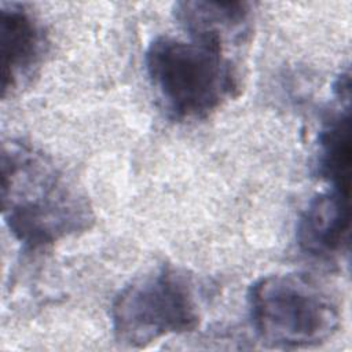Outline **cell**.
I'll list each match as a JSON object with an SVG mask.
<instances>
[{
  "label": "cell",
  "instance_id": "obj_6",
  "mask_svg": "<svg viewBox=\"0 0 352 352\" xmlns=\"http://www.w3.org/2000/svg\"><path fill=\"white\" fill-rule=\"evenodd\" d=\"M349 236V191L330 187L316 194L300 213L296 227L298 249L319 261L338 258Z\"/></svg>",
  "mask_w": 352,
  "mask_h": 352
},
{
  "label": "cell",
  "instance_id": "obj_1",
  "mask_svg": "<svg viewBox=\"0 0 352 352\" xmlns=\"http://www.w3.org/2000/svg\"><path fill=\"white\" fill-rule=\"evenodd\" d=\"M1 208L11 235L30 250L85 232L95 221L84 191L52 158L18 140L1 148Z\"/></svg>",
  "mask_w": 352,
  "mask_h": 352
},
{
  "label": "cell",
  "instance_id": "obj_4",
  "mask_svg": "<svg viewBox=\"0 0 352 352\" xmlns=\"http://www.w3.org/2000/svg\"><path fill=\"white\" fill-rule=\"evenodd\" d=\"M110 318L116 341L129 348H146L162 337L192 331L201 320L194 280L184 270L162 264L116 294Z\"/></svg>",
  "mask_w": 352,
  "mask_h": 352
},
{
  "label": "cell",
  "instance_id": "obj_7",
  "mask_svg": "<svg viewBox=\"0 0 352 352\" xmlns=\"http://www.w3.org/2000/svg\"><path fill=\"white\" fill-rule=\"evenodd\" d=\"M173 15L187 34L224 43L245 30L250 6L245 1H179Z\"/></svg>",
  "mask_w": 352,
  "mask_h": 352
},
{
  "label": "cell",
  "instance_id": "obj_8",
  "mask_svg": "<svg viewBox=\"0 0 352 352\" xmlns=\"http://www.w3.org/2000/svg\"><path fill=\"white\" fill-rule=\"evenodd\" d=\"M349 103L342 104L323 124L319 132L316 172L331 187L349 191L351 135Z\"/></svg>",
  "mask_w": 352,
  "mask_h": 352
},
{
  "label": "cell",
  "instance_id": "obj_3",
  "mask_svg": "<svg viewBox=\"0 0 352 352\" xmlns=\"http://www.w3.org/2000/svg\"><path fill=\"white\" fill-rule=\"evenodd\" d=\"M248 309L256 336L276 349L316 346L333 337L341 319L330 293L298 272L254 280L248 292Z\"/></svg>",
  "mask_w": 352,
  "mask_h": 352
},
{
  "label": "cell",
  "instance_id": "obj_5",
  "mask_svg": "<svg viewBox=\"0 0 352 352\" xmlns=\"http://www.w3.org/2000/svg\"><path fill=\"white\" fill-rule=\"evenodd\" d=\"M40 21L21 4L0 7V52L3 98L18 91L34 76L45 54Z\"/></svg>",
  "mask_w": 352,
  "mask_h": 352
},
{
  "label": "cell",
  "instance_id": "obj_2",
  "mask_svg": "<svg viewBox=\"0 0 352 352\" xmlns=\"http://www.w3.org/2000/svg\"><path fill=\"white\" fill-rule=\"evenodd\" d=\"M144 66L162 107L179 121L204 120L239 94L238 74L217 38L158 36Z\"/></svg>",
  "mask_w": 352,
  "mask_h": 352
}]
</instances>
